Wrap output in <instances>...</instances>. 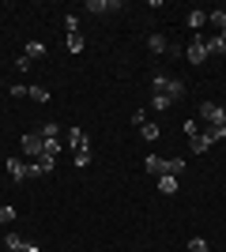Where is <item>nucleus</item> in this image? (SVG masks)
<instances>
[{"mask_svg": "<svg viewBox=\"0 0 226 252\" xmlns=\"http://www.w3.org/2000/svg\"><path fill=\"white\" fill-rule=\"evenodd\" d=\"M57 132H61L57 125H45V128H42V136H45V139H57Z\"/></svg>", "mask_w": 226, "mask_h": 252, "instance_id": "nucleus-26", "label": "nucleus"}, {"mask_svg": "<svg viewBox=\"0 0 226 252\" xmlns=\"http://www.w3.org/2000/svg\"><path fill=\"white\" fill-rule=\"evenodd\" d=\"M23 155H31V158L45 155V136L42 132H23Z\"/></svg>", "mask_w": 226, "mask_h": 252, "instance_id": "nucleus-2", "label": "nucleus"}, {"mask_svg": "<svg viewBox=\"0 0 226 252\" xmlns=\"http://www.w3.org/2000/svg\"><path fill=\"white\" fill-rule=\"evenodd\" d=\"M170 102H173V98H166L162 91H155V94H151V109H170Z\"/></svg>", "mask_w": 226, "mask_h": 252, "instance_id": "nucleus-15", "label": "nucleus"}, {"mask_svg": "<svg viewBox=\"0 0 226 252\" xmlns=\"http://www.w3.org/2000/svg\"><path fill=\"white\" fill-rule=\"evenodd\" d=\"M65 45H68V53H83V34H68Z\"/></svg>", "mask_w": 226, "mask_h": 252, "instance_id": "nucleus-16", "label": "nucleus"}, {"mask_svg": "<svg viewBox=\"0 0 226 252\" xmlns=\"http://www.w3.org/2000/svg\"><path fill=\"white\" fill-rule=\"evenodd\" d=\"M68 147L79 155V151H91V136H87L83 128H68Z\"/></svg>", "mask_w": 226, "mask_h": 252, "instance_id": "nucleus-9", "label": "nucleus"}, {"mask_svg": "<svg viewBox=\"0 0 226 252\" xmlns=\"http://www.w3.org/2000/svg\"><path fill=\"white\" fill-rule=\"evenodd\" d=\"M23 252H42V249H38L34 241H23Z\"/></svg>", "mask_w": 226, "mask_h": 252, "instance_id": "nucleus-27", "label": "nucleus"}, {"mask_svg": "<svg viewBox=\"0 0 226 252\" xmlns=\"http://www.w3.org/2000/svg\"><path fill=\"white\" fill-rule=\"evenodd\" d=\"M83 8H87V11H95V15H109V11H121L125 4H121V0H87Z\"/></svg>", "mask_w": 226, "mask_h": 252, "instance_id": "nucleus-8", "label": "nucleus"}, {"mask_svg": "<svg viewBox=\"0 0 226 252\" xmlns=\"http://www.w3.org/2000/svg\"><path fill=\"white\" fill-rule=\"evenodd\" d=\"M159 192H162V196H173V192H177V177H170V173L159 177Z\"/></svg>", "mask_w": 226, "mask_h": 252, "instance_id": "nucleus-14", "label": "nucleus"}, {"mask_svg": "<svg viewBox=\"0 0 226 252\" xmlns=\"http://www.w3.org/2000/svg\"><path fill=\"white\" fill-rule=\"evenodd\" d=\"M204 23H207V11H193V15H189V27H193V31H200Z\"/></svg>", "mask_w": 226, "mask_h": 252, "instance_id": "nucleus-20", "label": "nucleus"}, {"mask_svg": "<svg viewBox=\"0 0 226 252\" xmlns=\"http://www.w3.org/2000/svg\"><path fill=\"white\" fill-rule=\"evenodd\" d=\"M155 91H162L166 98H181V94H185V83H177V79H166V75H155Z\"/></svg>", "mask_w": 226, "mask_h": 252, "instance_id": "nucleus-4", "label": "nucleus"}, {"mask_svg": "<svg viewBox=\"0 0 226 252\" xmlns=\"http://www.w3.org/2000/svg\"><path fill=\"white\" fill-rule=\"evenodd\" d=\"M189 252H211V249H207L204 237H193V241H189Z\"/></svg>", "mask_w": 226, "mask_h": 252, "instance_id": "nucleus-21", "label": "nucleus"}, {"mask_svg": "<svg viewBox=\"0 0 226 252\" xmlns=\"http://www.w3.org/2000/svg\"><path fill=\"white\" fill-rule=\"evenodd\" d=\"M132 125H136V128H143V125H147V117H143V109H136V113H132Z\"/></svg>", "mask_w": 226, "mask_h": 252, "instance_id": "nucleus-25", "label": "nucleus"}, {"mask_svg": "<svg viewBox=\"0 0 226 252\" xmlns=\"http://www.w3.org/2000/svg\"><path fill=\"white\" fill-rule=\"evenodd\" d=\"M200 117H204L211 128H219V132H226V109L215 102H200Z\"/></svg>", "mask_w": 226, "mask_h": 252, "instance_id": "nucleus-1", "label": "nucleus"}, {"mask_svg": "<svg viewBox=\"0 0 226 252\" xmlns=\"http://www.w3.org/2000/svg\"><path fill=\"white\" fill-rule=\"evenodd\" d=\"M189 147H193V155H207V151L215 147V139H211V132H193V136H189Z\"/></svg>", "mask_w": 226, "mask_h": 252, "instance_id": "nucleus-6", "label": "nucleus"}, {"mask_svg": "<svg viewBox=\"0 0 226 252\" xmlns=\"http://www.w3.org/2000/svg\"><path fill=\"white\" fill-rule=\"evenodd\" d=\"M159 136H162V128L155 125V121H147V125H143V139H151V143H155Z\"/></svg>", "mask_w": 226, "mask_h": 252, "instance_id": "nucleus-18", "label": "nucleus"}, {"mask_svg": "<svg viewBox=\"0 0 226 252\" xmlns=\"http://www.w3.org/2000/svg\"><path fill=\"white\" fill-rule=\"evenodd\" d=\"M185 57H189V64H204V61H207V45H204V34H196L193 42H189Z\"/></svg>", "mask_w": 226, "mask_h": 252, "instance_id": "nucleus-5", "label": "nucleus"}, {"mask_svg": "<svg viewBox=\"0 0 226 252\" xmlns=\"http://www.w3.org/2000/svg\"><path fill=\"white\" fill-rule=\"evenodd\" d=\"M57 158H34V162H27V177H45V173H53Z\"/></svg>", "mask_w": 226, "mask_h": 252, "instance_id": "nucleus-7", "label": "nucleus"}, {"mask_svg": "<svg viewBox=\"0 0 226 252\" xmlns=\"http://www.w3.org/2000/svg\"><path fill=\"white\" fill-rule=\"evenodd\" d=\"M8 177H11V181H27V162L8 158Z\"/></svg>", "mask_w": 226, "mask_h": 252, "instance_id": "nucleus-11", "label": "nucleus"}, {"mask_svg": "<svg viewBox=\"0 0 226 252\" xmlns=\"http://www.w3.org/2000/svg\"><path fill=\"white\" fill-rule=\"evenodd\" d=\"M27 98H34V102H49V91H45V87H27Z\"/></svg>", "mask_w": 226, "mask_h": 252, "instance_id": "nucleus-17", "label": "nucleus"}, {"mask_svg": "<svg viewBox=\"0 0 226 252\" xmlns=\"http://www.w3.org/2000/svg\"><path fill=\"white\" fill-rule=\"evenodd\" d=\"M143 173H151V177H166V173H170V158L147 155V158H143Z\"/></svg>", "mask_w": 226, "mask_h": 252, "instance_id": "nucleus-3", "label": "nucleus"}, {"mask_svg": "<svg viewBox=\"0 0 226 252\" xmlns=\"http://www.w3.org/2000/svg\"><path fill=\"white\" fill-rule=\"evenodd\" d=\"M65 31L68 34H79V19H75V15H68V19H65Z\"/></svg>", "mask_w": 226, "mask_h": 252, "instance_id": "nucleus-23", "label": "nucleus"}, {"mask_svg": "<svg viewBox=\"0 0 226 252\" xmlns=\"http://www.w3.org/2000/svg\"><path fill=\"white\" fill-rule=\"evenodd\" d=\"M219 38H223V42H226V19L219 23Z\"/></svg>", "mask_w": 226, "mask_h": 252, "instance_id": "nucleus-28", "label": "nucleus"}, {"mask_svg": "<svg viewBox=\"0 0 226 252\" xmlns=\"http://www.w3.org/2000/svg\"><path fill=\"white\" fill-rule=\"evenodd\" d=\"M91 162H95V158H91V151H79V155H75V166H79V169H87Z\"/></svg>", "mask_w": 226, "mask_h": 252, "instance_id": "nucleus-22", "label": "nucleus"}, {"mask_svg": "<svg viewBox=\"0 0 226 252\" xmlns=\"http://www.w3.org/2000/svg\"><path fill=\"white\" fill-rule=\"evenodd\" d=\"M0 222H15V207H0Z\"/></svg>", "mask_w": 226, "mask_h": 252, "instance_id": "nucleus-24", "label": "nucleus"}, {"mask_svg": "<svg viewBox=\"0 0 226 252\" xmlns=\"http://www.w3.org/2000/svg\"><path fill=\"white\" fill-rule=\"evenodd\" d=\"M4 245H8V252H23V237H19V233H8Z\"/></svg>", "mask_w": 226, "mask_h": 252, "instance_id": "nucleus-19", "label": "nucleus"}, {"mask_svg": "<svg viewBox=\"0 0 226 252\" xmlns=\"http://www.w3.org/2000/svg\"><path fill=\"white\" fill-rule=\"evenodd\" d=\"M147 49H151V53H170V42H166V34H151V38H147Z\"/></svg>", "mask_w": 226, "mask_h": 252, "instance_id": "nucleus-13", "label": "nucleus"}, {"mask_svg": "<svg viewBox=\"0 0 226 252\" xmlns=\"http://www.w3.org/2000/svg\"><path fill=\"white\" fill-rule=\"evenodd\" d=\"M19 57H27V61H38V57H45V42H27V45H23V53H19Z\"/></svg>", "mask_w": 226, "mask_h": 252, "instance_id": "nucleus-10", "label": "nucleus"}, {"mask_svg": "<svg viewBox=\"0 0 226 252\" xmlns=\"http://www.w3.org/2000/svg\"><path fill=\"white\" fill-rule=\"evenodd\" d=\"M204 45H207V57H223L226 53V42L219 38V34H211V38H204Z\"/></svg>", "mask_w": 226, "mask_h": 252, "instance_id": "nucleus-12", "label": "nucleus"}]
</instances>
